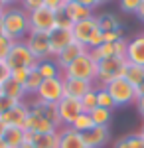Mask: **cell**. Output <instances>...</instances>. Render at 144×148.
I'll list each match as a JSON object with an SVG mask.
<instances>
[{
    "instance_id": "obj_39",
    "label": "cell",
    "mask_w": 144,
    "mask_h": 148,
    "mask_svg": "<svg viewBox=\"0 0 144 148\" xmlns=\"http://www.w3.org/2000/svg\"><path fill=\"white\" fill-rule=\"evenodd\" d=\"M10 67L6 65V61H0V85H4L6 81L10 79Z\"/></svg>"
},
{
    "instance_id": "obj_24",
    "label": "cell",
    "mask_w": 144,
    "mask_h": 148,
    "mask_svg": "<svg viewBox=\"0 0 144 148\" xmlns=\"http://www.w3.org/2000/svg\"><path fill=\"white\" fill-rule=\"evenodd\" d=\"M32 148H59V130L49 134H36Z\"/></svg>"
},
{
    "instance_id": "obj_4",
    "label": "cell",
    "mask_w": 144,
    "mask_h": 148,
    "mask_svg": "<svg viewBox=\"0 0 144 148\" xmlns=\"http://www.w3.org/2000/svg\"><path fill=\"white\" fill-rule=\"evenodd\" d=\"M109 95L112 97V101L117 107H126V105H132L136 103L138 95H136V87H132L124 77H119V79L111 81L107 87H105Z\"/></svg>"
},
{
    "instance_id": "obj_2",
    "label": "cell",
    "mask_w": 144,
    "mask_h": 148,
    "mask_svg": "<svg viewBox=\"0 0 144 148\" xmlns=\"http://www.w3.org/2000/svg\"><path fill=\"white\" fill-rule=\"evenodd\" d=\"M63 79H83L89 83L97 81V61L91 57V53L79 56L67 69H63Z\"/></svg>"
},
{
    "instance_id": "obj_19",
    "label": "cell",
    "mask_w": 144,
    "mask_h": 148,
    "mask_svg": "<svg viewBox=\"0 0 144 148\" xmlns=\"http://www.w3.org/2000/svg\"><path fill=\"white\" fill-rule=\"evenodd\" d=\"M63 12L67 14V18H69L73 24L83 22V20H87V18H93V16H95L93 10L85 8L83 4H79V2H75V0H67L65 6H63Z\"/></svg>"
},
{
    "instance_id": "obj_41",
    "label": "cell",
    "mask_w": 144,
    "mask_h": 148,
    "mask_svg": "<svg viewBox=\"0 0 144 148\" xmlns=\"http://www.w3.org/2000/svg\"><path fill=\"white\" fill-rule=\"evenodd\" d=\"M134 105H136V109H138V113L142 114V119H144V95H142V97H138Z\"/></svg>"
},
{
    "instance_id": "obj_38",
    "label": "cell",
    "mask_w": 144,
    "mask_h": 148,
    "mask_svg": "<svg viewBox=\"0 0 144 148\" xmlns=\"http://www.w3.org/2000/svg\"><path fill=\"white\" fill-rule=\"evenodd\" d=\"M65 2L67 0H44V6L49 8V10H53V12H59L65 6Z\"/></svg>"
},
{
    "instance_id": "obj_9",
    "label": "cell",
    "mask_w": 144,
    "mask_h": 148,
    "mask_svg": "<svg viewBox=\"0 0 144 148\" xmlns=\"http://www.w3.org/2000/svg\"><path fill=\"white\" fill-rule=\"evenodd\" d=\"M57 113H59L61 125L63 126H71L73 121L83 113L81 101H79V99H73V97H63L61 101L57 103Z\"/></svg>"
},
{
    "instance_id": "obj_23",
    "label": "cell",
    "mask_w": 144,
    "mask_h": 148,
    "mask_svg": "<svg viewBox=\"0 0 144 148\" xmlns=\"http://www.w3.org/2000/svg\"><path fill=\"white\" fill-rule=\"evenodd\" d=\"M2 138L8 144V148H22L26 144L24 142V128H16V126H8Z\"/></svg>"
},
{
    "instance_id": "obj_18",
    "label": "cell",
    "mask_w": 144,
    "mask_h": 148,
    "mask_svg": "<svg viewBox=\"0 0 144 148\" xmlns=\"http://www.w3.org/2000/svg\"><path fill=\"white\" fill-rule=\"evenodd\" d=\"M65 85V97H73V99H83L89 91L95 89V83H89L83 79H63Z\"/></svg>"
},
{
    "instance_id": "obj_14",
    "label": "cell",
    "mask_w": 144,
    "mask_h": 148,
    "mask_svg": "<svg viewBox=\"0 0 144 148\" xmlns=\"http://www.w3.org/2000/svg\"><path fill=\"white\" fill-rule=\"evenodd\" d=\"M87 51L89 49L85 46H81L79 42H73V44H69L57 57H53V61L57 63V67L61 69V73H63V69H67L79 56H83V53H87Z\"/></svg>"
},
{
    "instance_id": "obj_52",
    "label": "cell",
    "mask_w": 144,
    "mask_h": 148,
    "mask_svg": "<svg viewBox=\"0 0 144 148\" xmlns=\"http://www.w3.org/2000/svg\"><path fill=\"white\" fill-rule=\"evenodd\" d=\"M2 95H4V91H2V85H0V97H2Z\"/></svg>"
},
{
    "instance_id": "obj_44",
    "label": "cell",
    "mask_w": 144,
    "mask_h": 148,
    "mask_svg": "<svg viewBox=\"0 0 144 148\" xmlns=\"http://www.w3.org/2000/svg\"><path fill=\"white\" fill-rule=\"evenodd\" d=\"M4 4H6V8H10V6H16V4H20L22 0H2Z\"/></svg>"
},
{
    "instance_id": "obj_15",
    "label": "cell",
    "mask_w": 144,
    "mask_h": 148,
    "mask_svg": "<svg viewBox=\"0 0 144 148\" xmlns=\"http://www.w3.org/2000/svg\"><path fill=\"white\" fill-rule=\"evenodd\" d=\"M28 105V103H26ZM30 107V111H34V113H38L40 116H44V119H47L51 125H56L57 128H61V121H59V113H57V105H49V103H42L38 101L36 97H34V101L28 105Z\"/></svg>"
},
{
    "instance_id": "obj_12",
    "label": "cell",
    "mask_w": 144,
    "mask_h": 148,
    "mask_svg": "<svg viewBox=\"0 0 144 148\" xmlns=\"http://www.w3.org/2000/svg\"><path fill=\"white\" fill-rule=\"evenodd\" d=\"M30 114V107L26 103H18L14 109L0 116V121L6 126H16V128H26V119Z\"/></svg>"
},
{
    "instance_id": "obj_7",
    "label": "cell",
    "mask_w": 144,
    "mask_h": 148,
    "mask_svg": "<svg viewBox=\"0 0 144 148\" xmlns=\"http://www.w3.org/2000/svg\"><path fill=\"white\" fill-rule=\"evenodd\" d=\"M56 20H57V12L42 6L38 10L30 12V32H45V34H49L56 28Z\"/></svg>"
},
{
    "instance_id": "obj_51",
    "label": "cell",
    "mask_w": 144,
    "mask_h": 148,
    "mask_svg": "<svg viewBox=\"0 0 144 148\" xmlns=\"http://www.w3.org/2000/svg\"><path fill=\"white\" fill-rule=\"evenodd\" d=\"M138 132H140V134L144 136V123H142V126H140V130H138Z\"/></svg>"
},
{
    "instance_id": "obj_46",
    "label": "cell",
    "mask_w": 144,
    "mask_h": 148,
    "mask_svg": "<svg viewBox=\"0 0 144 148\" xmlns=\"http://www.w3.org/2000/svg\"><path fill=\"white\" fill-rule=\"evenodd\" d=\"M4 34V12L0 14V36Z\"/></svg>"
},
{
    "instance_id": "obj_29",
    "label": "cell",
    "mask_w": 144,
    "mask_h": 148,
    "mask_svg": "<svg viewBox=\"0 0 144 148\" xmlns=\"http://www.w3.org/2000/svg\"><path fill=\"white\" fill-rule=\"evenodd\" d=\"M93 126H95V123H93L91 114H89V113H81V114L77 116V119L73 121V125H71V128H73V130H77L79 134H83V132H87V130H91Z\"/></svg>"
},
{
    "instance_id": "obj_42",
    "label": "cell",
    "mask_w": 144,
    "mask_h": 148,
    "mask_svg": "<svg viewBox=\"0 0 144 148\" xmlns=\"http://www.w3.org/2000/svg\"><path fill=\"white\" fill-rule=\"evenodd\" d=\"M112 148H130V146H128V142H126V136L119 138V140L115 142V146H112Z\"/></svg>"
},
{
    "instance_id": "obj_28",
    "label": "cell",
    "mask_w": 144,
    "mask_h": 148,
    "mask_svg": "<svg viewBox=\"0 0 144 148\" xmlns=\"http://www.w3.org/2000/svg\"><path fill=\"white\" fill-rule=\"evenodd\" d=\"M89 114H91L95 126H109V123H111V119H112V111H109V109H101V107H97L95 111H91Z\"/></svg>"
},
{
    "instance_id": "obj_36",
    "label": "cell",
    "mask_w": 144,
    "mask_h": 148,
    "mask_svg": "<svg viewBox=\"0 0 144 148\" xmlns=\"http://www.w3.org/2000/svg\"><path fill=\"white\" fill-rule=\"evenodd\" d=\"M42 6H44V0H22L20 2V8H24L28 14L38 10V8H42Z\"/></svg>"
},
{
    "instance_id": "obj_5",
    "label": "cell",
    "mask_w": 144,
    "mask_h": 148,
    "mask_svg": "<svg viewBox=\"0 0 144 148\" xmlns=\"http://www.w3.org/2000/svg\"><path fill=\"white\" fill-rule=\"evenodd\" d=\"M38 101L49 103V105H57L65 97V85H63V75L61 77H51V79H44L38 93L34 95Z\"/></svg>"
},
{
    "instance_id": "obj_11",
    "label": "cell",
    "mask_w": 144,
    "mask_h": 148,
    "mask_svg": "<svg viewBox=\"0 0 144 148\" xmlns=\"http://www.w3.org/2000/svg\"><path fill=\"white\" fill-rule=\"evenodd\" d=\"M99 30V22H97V16H93V18H87V20H83V22H77L73 24V28H71V32H73V40L79 42L81 46H89V42H91V38L93 34Z\"/></svg>"
},
{
    "instance_id": "obj_13",
    "label": "cell",
    "mask_w": 144,
    "mask_h": 148,
    "mask_svg": "<svg viewBox=\"0 0 144 148\" xmlns=\"http://www.w3.org/2000/svg\"><path fill=\"white\" fill-rule=\"evenodd\" d=\"M81 136H83L85 148H103L111 140V130H109V126H93Z\"/></svg>"
},
{
    "instance_id": "obj_47",
    "label": "cell",
    "mask_w": 144,
    "mask_h": 148,
    "mask_svg": "<svg viewBox=\"0 0 144 148\" xmlns=\"http://www.w3.org/2000/svg\"><path fill=\"white\" fill-rule=\"evenodd\" d=\"M6 128H8V126H6L4 123H2V121H0V138L4 136V132H6Z\"/></svg>"
},
{
    "instance_id": "obj_22",
    "label": "cell",
    "mask_w": 144,
    "mask_h": 148,
    "mask_svg": "<svg viewBox=\"0 0 144 148\" xmlns=\"http://www.w3.org/2000/svg\"><path fill=\"white\" fill-rule=\"evenodd\" d=\"M124 79L128 81L132 87H138L144 81V65H136V63H126V69H124Z\"/></svg>"
},
{
    "instance_id": "obj_3",
    "label": "cell",
    "mask_w": 144,
    "mask_h": 148,
    "mask_svg": "<svg viewBox=\"0 0 144 148\" xmlns=\"http://www.w3.org/2000/svg\"><path fill=\"white\" fill-rule=\"evenodd\" d=\"M126 57H109V59H103L97 63V81L99 87H107L111 81L119 79L124 75V69H126Z\"/></svg>"
},
{
    "instance_id": "obj_26",
    "label": "cell",
    "mask_w": 144,
    "mask_h": 148,
    "mask_svg": "<svg viewBox=\"0 0 144 148\" xmlns=\"http://www.w3.org/2000/svg\"><path fill=\"white\" fill-rule=\"evenodd\" d=\"M97 22H99V28L103 32H117V30H122L121 22L115 14H99L97 16Z\"/></svg>"
},
{
    "instance_id": "obj_50",
    "label": "cell",
    "mask_w": 144,
    "mask_h": 148,
    "mask_svg": "<svg viewBox=\"0 0 144 148\" xmlns=\"http://www.w3.org/2000/svg\"><path fill=\"white\" fill-rule=\"evenodd\" d=\"M107 2H111V0H97V4H99V6H101V4H107Z\"/></svg>"
},
{
    "instance_id": "obj_31",
    "label": "cell",
    "mask_w": 144,
    "mask_h": 148,
    "mask_svg": "<svg viewBox=\"0 0 144 148\" xmlns=\"http://www.w3.org/2000/svg\"><path fill=\"white\" fill-rule=\"evenodd\" d=\"M81 107H83V113H91V111H95V109L99 107V103H97V89L89 91L87 95L81 99Z\"/></svg>"
},
{
    "instance_id": "obj_16",
    "label": "cell",
    "mask_w": 144,
    "mask_h": 148,
    "mask_svg": "<svg viewBox=\"0 0 144 148\" xmlns=\"http://www.w3.org/2000/svg\"><path fill=\"white\" fill-rule=\"evenodd\" d=\"M126 61L136 63V65H144V32H140V34H136L134 38L128 40V44H126Z\"/></svg>"
},
{
    "instance_id": "obj_45",
    "label": "cell",
    "mask_w": 144,
    "mask_h": 148,
    "mask_svg": "<svg viewBox=\"0 0 144 148\" xmlns=\"http://www.w3.org/2000/svg\"><path fill=\"white\" fill-rule=\"evenodd\" d=\"M136 95H138V97H142V95H144V81L136 87Z\"/></svg>"
},
{
    "instance_id": "obj_32",
    "label": "cell",
    "mask_w": 144,
    "mask_h": 148,
    "mask_svg": "<svg viewBox=\"0 0 144 148\" xmlns=\"http://www.w3.org/2000/svg\"><path fill=\"white\" fill-rule=\"evenodd\" d=\"M14 44L16 42H12L8 36H0V61H6V57H8V53L12 51V47H14Z\"/></svg>"
},
{
    "instance_id": "obj_34",
    "label": "cell",
    "mask_w": 144,
    "mask_h": 148,
    "mask_svg": "<svg viewBox=\"0 0 144 148\" xmlns=\"http://www.w3.org/2000/svg\"><path fill=\"white\" fill-rule=\"evenodd\" d=\"M28 75H30V69H12L10 73V79L16 81V83H20V85H24L26 83V79H28Z\"/></svg>"
},
{
    "instance_id": "obj_35",
    "label": "cell",
    "mask_w": 144,
    "mask_h": 148,
    "mask_svg": "<svg viewBox=\"0 0 144 148\" xmlns=\"http://www.w3.org/2000/svg\"><path fill=\"white\" fill-rule=\"evenodd\" d=\"M126 142L130 148H144V136L140 132H132V134H126Z\"/></svg>"
},
{
    "instance_id": "obj_20",
    "label": "cell",
    "mask_w": 144,
    "mask_h": 148,
    "mask_svg": "<svg viewBox=\"0 0 144 148\" xmlns=\"http://www.w3.org/2000/svg\"><path fill=\"white\" fill-rule=\"evenodd\" d=\"M59 148H85L83 136L71 126H61L59 128Z\"/></svg>"
},
{
    "instance_id": "obj_40",
    "label": "cell",
    "mask_w": 144,
    "mask_h": 148,
    "mask_svg": "<svg viewBox=\"0 0 144 148\" xmlns=\"http://www.w3.org/2000/svg\"><path fill=\"white\" fill-rule=\"evenodd\" d=\"M75 2H79V4H83L85 8H89V10H95L99 4H97V0H75Z\"/></svg>"
},
{
    "instance_id": "obj_21",
    "label": "cell",
    "mask_w": 144,
    "mask_h": 148,
    "mask_svg": "<svg viewBox=\"0 0 144 148\" xmlns=\"http://www.w3.org/2000/svg\"><path fill=\"white\" fill-rule=\"evenodd\" d=\"M2 91H4V95H6V97L14 99L16 103H26V97H28V93H26V89H24V85L16 83V81L8 79L6 83H4V85H2Z\"/></svg>"
},
{
    "instance_id": "obj_6",
    "label": "cell",
    "mask_w": 144,
    "mask_h": 148,
    "mask_svg": "<svg viewBox=\"0 0 144 148\" xmlns=\"http://www.w3.org/2000/svg\"><path fill=\"white\" fill-rule=\"evenodd\" d=\"M6 65L12 69H34L38 65V59L32 56V51L28 49L26 46V42H16L14 47H12V51L8 53L6 57Z\"/></svg>"
},
{
    "instance_id": "obj_8",
    "label": "cell",
    "mask_w": 144,
    "mask_h": 148,
    "mask_svg": "<svg viewBox=\"0 0 144 148\" xmlns=\"http://www.w3.org/2000/svg\"><path fill=\"white\" fill-rule=\"evenodd\" d=\"M28 49L32 51V56L38 61H44L51 57V49H49V36L45 32H30L28 38L24 40Z\"/></svg>"
},
{
    "instance_id": "obj_37",
    "label": "cell",
    "mask_w": 144,
    "mask_h": 148,
    "mask_svg": "<svg viewBox=\"0 0 144 148\" xmlns=\"http://www.w3.org/2000/svg\"><path fill=\"white\" fill-rule=\"evenodd\" d=\"M16 105H18V103L14 101V99L6 97V95H2V97H0V116H2L4 113H8L10 109H14Z\"/></svg>"
},
{
    "instance_id": "obj_1",
    "label": "cell",
    "mask_w": 144,
    "mask_h": 148,
    "mask_svg": "<svg viewBox=\"0 0 144 148\" xmlns=\"http://www.w3.org/2000/svg\"><path fill=\"white\" fill-rule=\"evenodd\" d=\"M30 34V14L20 6H10L4 10V36L12 42H24Z\"/></svg>"
},
{
    "instance_id": "obj_33",
    "label": "cell",
    "mask_w": 144,
    "mask_h": 148,
    "mask_svg": "<svg viewBox=\"0 0 144 148\" xmlns=\"http://www.w3.org/2000/svg\"><path fill=\"white\" fill-rule=\"evenodd\" d=\"M140 4H142V0H119V6L124 14H136Z\"/></svg>"
},
{
    "instance_id": "obj_30",
    "label": "cell",
    "mask_w": 144,
    "mask_h": 148,
    "mask_svg": "<svg viewBox=\"0 0 144 148\" xmlns=\"http://www.w3.org/2000/svg\"><path fill=\"white\" fill-rule=\"evenodd\" d=\"M97 89V103H99L101 109H109V111H112V109H117V105H115V101H112V97L109 95V91L105 89V87H95Z\"/></svg>"
},
{
    "instance_id": "obj_17",
    "label": "cell",
    "mask_w": 144,
    "mask_h": 148,
    "mask_svg": "<svg viewBox=\"0 0 144 148\" xmlns=\"http://www.w3.org/2000/svg\"><path fill=\"white\" fill-rule=\"evenodd\" d=\"M24 130H32L36 134H49V132H57L59 128L56 125H51L47 119H44V116H40L38 113L30 111L28 119H26V128Z\"/></svg>"
},
{
    "instance_id": "obj_27",
    "label": "cell",
    "mask_w": 144,
    "mask_h": 148,
    "mask_svg": "<svg viewBox=\"0 0 144 148\" xmlns=\"http://www.w3.org/2000/svg\"><path fill=\"white\" fill-rule=\"evenodd\" d=\"M42 81H44V77L40 75L38 65H36L34 69H30V75H28V79H26V83H24L26 93H28V95H36L38 89H40V85H42Z\"/></svg>"
},
{
    "instance_id": "obj_43",
    "label": "cell",
    "mask_w": 144,
    "mask_h": 148,
    "mask_svg": "<svg viewBox=\"0 0 144 148\" xmlns=\"http://www.w3.org/2000/svg\"><path fill=\"white\" fill-rule=\"evenodd\" d=\"M136 16H138L140 20H144V0H142V4L138 6V10H136Z\"/></svg>"
},
{
    "instance_id": "obj_25",
    "label": "cell",
    "mask_w": 144,
    "mask_h": 148,
    "mask_svg": "<svg viewBox=\"0 0 144 148\" xmlns=\"http://www.w3.org/2000/svg\"><path fill=\"white\" fill-rule=\"evenodd\" d=\"M38 71L44 79H51V77H61V69L57 67V63L53 61V57L38 61Z\"/></svg>"
},
{
    "instance_id": "obj_48",
    "label": "cell",
    "mask_w": 144,
    "mask_h": 148,
    "mask_svg": "<svg viewBox=\"0 0 144 148\" xmlns=\"http://www.w3.org/2000/svg\"><path fill=\"white\" fill-rule=\"evenodd\" d=\"M6 10V4H4V2H2V0H0V14H2V12Z\"/></svg>"
},
{
    "instance_id": "obj_10",
    "label": "cell",
    "mask_w": 144,
    "mask_h": 148,
    "mask_svg": "<svg viewBox=\"0 0 144 148\" xmlns=\"http://www.w3.org/2000/svg\"><path fill=\"white\" fill-rule=\"evenodd\" d=\"M49 49H51V57H57L69 44H73V32L67 30V28H53L49 32Z\"/></svg>"
},
{
    "instance_id": "obj_49",
    "label": "cell",
    "mask_w": 144,
    "mask_h": 148,
    "mask_svg": "<svg viewBox=\"0 0 144 148\" xmlns=\"http://www.w3.org/2000/svg\"><path fill=\"white\" fill-rule=\"evenodd\" d=\"M0 148H8V144L4 142V138H0Z\"/></svg>"
}]
</instances>
